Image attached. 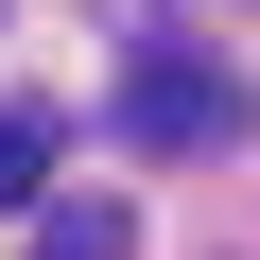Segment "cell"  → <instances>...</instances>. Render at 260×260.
Segmentation results:
<instances>
[{
	"label": "cell",
	"mask_w": 260,
	"mask_h": 260,
	"mask_svg": "<svg viewBox=\"0 0 260 260\" xmlns=\"http://www.w3.org/2000/svg\"><path fill=\"white\" fill-rule=\"evenodd\" d=\"M35 260H139V225H121L104 191H70V208H35Z\"/></svg>",
	"instance_id": "obj_2"
},
{
	"label": "cell",
	"mask_w": 260,
	"mask_h": 260,
	"mask_svg": "<svg viewBox=\"0 0 260 260\" xmlns=\"http://www.w3.org/2000/svg\"><path fill=\"white\" fill-rule=\"evenodd\" d=\"M121 139H139V156H208V139H243V70L156 35L139 70H121Z\"/></svg>",
	"instance_id": "obj_1"
},
{
	"label": "cell",
	"mask_w": 260,
	"mask_h": 260,
	"mask_svg": "<svg viewBox=\"0 0 260 260\" xmlns=\"http://www.w3.org/2000/svg\"><path fill=\"white\" fill-rule=\"evenodd\" d=\"M0 208H52V121L0 104Z\"/></svg>",
	"instance_id": "obj_3"
}]
</instances>
